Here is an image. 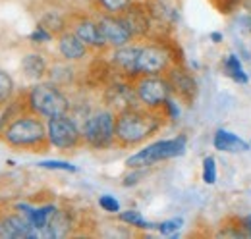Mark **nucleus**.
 <instances>
[{
	"instance_id": "72a5a7b5",
	"label": "nucleus",
	"mask_w": 251,
	"mask_h": 239,
	"mask_svg": "<svg viewBox=\"0 0 251 239\" xmlns=\"http://www.w3.org/2000/svg\"><path fill=\"white\" fill-rule=\"evenodd\" d=\"M147 172V168H131V172L127 174V176H124V179H122V185L124 187H131V185H135V183H139L141 181V176Z\"/></svg>"
},
{
	"instance_id": "f704fd0d",
	"label": "nucleus",
	"mask_w": 251,
	"mask_h": 239,
	"mask_svg": "<svg viewBox=\"0 0 251 239\" xmlns=\"http://www.w3.org/2000/svg\"><path fill=\"white\" fill-rule=\"evenodd\" d=\"M240 222H242V228H244L246 236H248V238H251V214H250V216L240 218Z\"/></svg>"
},
{
	"instance_id": "7c9ffc66",
	"label": "nucleus",
	"mask_w": 251,
	"mask_h": 239,
	"mask_svg": "<svg viewBox=\"0 0 251 239\" xmlns=\"http://www.w3.org/2000/svg\"><path fill=\"white\" fill-rule=\"evenodd\" d=\"M99 207L108 212V214H118L122 207H120V201L114 197V195H100L99 197Z\"/></svg>"
},
{
	"instance_id": "cd10ccee",
	"label": "nucleus",
	"mask_w": 251,
	"mask_h": 239,
	"mask_svg": "<svg viewBox=\"0 0 251 239\" xmlns=\"http://www.w3.org/2000/svg\"><path fill=\"white\" fill-rule=\"evenodd\" d=\"M184 226V218H170V220H164V222H158L157 230L160 236H174L176 232H180Z\"/></svg>"
},
{
	"instance_id": "b1692460",
	"label": "nucleus",
	"mask_w": 251,
	"mask_h": 239,
	"mask_svg": "<svg viewBox=\"0 0 251 239\" xmlns=\"http://www.w3.org/2000/svg\"><path fill=\"white\" fill-rule=\"evenodd\" d=\"M131 2L133 0H91L93 8L99 14H114V16L124 14Z\"/></svg>"
},
{
	"instance_id": "f03ea898",
	"label": "nucleus",
	"mask_w": 251,
	"mask_h": 239,
	"mask_svg": "<svg viewBox=\"0 0 251 239\" xmlns=\"http://www.w3.org/2000/svg\"><path fill=\"white\" fill-rule=\"evenodd\" d=\"M0 141L16 150H27V152L49 150L50 143L47 133V120L29 110L22 112L10 123H6V127L0 131Z\"/></svg>"
},
{
	"instance_id": "aec40b11",
	"label": "nucleus",
	"mask_w": 251,
	"mask_h": 239,
	"mask_svg": "<svg viewBox=\"0 0 251 239\" xmlns=\"http://www.w3.org/2000/svg\"><path fill=\"white\" fill-rule=\"evenodd\" d=\"M222 73L226 77H230L238 85H248L250 83V77H248V73H246V70L242 66V60H240L238 54H234V52L232 54H226L222 58Z\"/></svg>"
},
{
	"instance_id": "6ab92c4d",
	"label": "nucleus",
	"mask_w": 251,
	"mask_h": 239,
	"mask_svg": "<svg viewBox=\"0 0 251 239\" xmlns=\"http://www.w3.org/2000/svg\"><path fill=\"white\" fill-rule=\"evenodd\" d=\"M49 62L41 52H29L22 58V72L31 81H43L49 75Z\"/></svg>"
},
{
	"instance_id": "9d476101",
	"label": "nucleus",
	"mask_w": 251,
	"mask_h": 239,
	"mask_svg": "<svg viewBox=\"0 0 251 239\" xmlns=\"http://www.w3.org/2000/svg\"><path fill=\"white\" fill-rule=\"evenodd\" d=\"M127 24L135 41H149L155 35V22L151 18L149 8L145 6L143 0H133L124 14H120Z\"/></svg>"
},
{
	"instance_id": "2f4dec72",
	"label": "nucleus",
	"mask_w": 251,
	"mask_h": 239,
	"mask_svg": "<svg viewBox=\"0 0 251 239\" xmlns=\"http://www.w3.org/2000/svg\"><path fill=\"white\" fill-rule=\"evenodd\" d=\"M217 238H248V236H246V232H244V228H242V222L236 220L234 226H232V224L224 226L219 234H217Z\"/></svg>"
},
{
	"instance_id": "423d86ee",
	"label": "nucleus",
	"mask_w": 251,
	"mask_h": 239,
	"mask_svg": "<svg viewBox=\"0 0 251 239\" xmlns=\"http://www.w3.org/2000/svg\"><path fill=\"white\" fill-rule=\"evenodd\" d=\"M186 149H188V135H184V133H180L172 139H158L155 143H149L147 147L133 152L131 156H127L126 166L129 170L131 168H151V166H157L158 162L184 156Z\"/></svg>"
},
{
	"instance_id": "4c0bfd02",
	"label": "nucleus",
	"mask_w": 251,
	"mask_h": 239,
	"mask_svg": "<svg viewBox=\"0 0 251 239\" xmlns=\"http://www.w3.org/2000/svg\"><path fill=\"white\" fill-rule=\"evenodd\" d=\"M0 108H2V106H0Z\"/></svg>"
},
{
	"instance_id": "393cba45",
	"label": "nucleus",
	"mask_w": 251,
	"mask_h": 239,
	"mask_svg": "<svg viewBox=\"0 0 251 239\" xmlns=\"http://www.w3.org/2000/svg\"><path fill=\"white\" fill-rule=\"evenodd\" d=\"M39 25H43L45 29H49L54 37H58L62 31H66L70 25H68V18H64L60 14H56V12H49V14H45L43 18H41V22H39Z\"/></svg>"
},
{
	"instance_id": "412c9836",
	"label": "nucleus",
	"mask_w": 251,
	"mask_h": 239,
	"mask_svg": "<svg viewBox=\"0 0 251 239\" xmlns=\"http://www.w3.org/2000/svg\"><path fill=\"white\" fill-rule=\"evenodd\" d=\"M118 220H120L122 224H126V226H129V228H135V230H157V226H158L155 222L145 220L139 210H133V209L120 210V212H118Z\"/></svg>"
},
{
	"instance_id": "4be33fe9",
	"label": "nucleus",
	"mask_w": 251,
	"mask_h": 239,
	"mask_svg": "<svg viewBox=\"0 0 251 239\" xmlns=\"http://www.w3.org/2000/svg\"><path fill=\"white\" fill-rule=\"evenodd\" d=\"M72 62H66V64H54V66H50L49 68V81H52V83H56V85H72L74 83V70H72V66H70Z\"/></svg>"
},
{
	"instance_id": "ddd939ff",
	"label": "nucleus",
	"mask_w": 251,
	"mask_h": 239,
	"mask_svg": "<svg viewBox=\"0 0 251 239\" xmlns=\"http://www.w3.org/2000/svg\"><path fill=\"white\" fill-rule=\"evenodd\" d=\"M0 238L2 239H37L43 234L33 226L27 218H24L18 210L0 212Z\"/></svg>"
},
{
	"instance_id": "9b49d317",
	"label": "nucleus",
	"mask_w": 251,
	"mask_h": 239,
	"mask_svg": "<svg viewBox=\"0 0 251 239\" xmlns=\"http://www.w3.org/2000/svg\"><path fill=\"white\" fill-rule=\"evenodd\" d=\"M97 22H99L100 33H102L108 48H118V47H124V45H129L135 41L122 16L97 12Z\"/></svg>"
},
{
	"instance_id": "a211bd4d",
	"label": "nucleus",
	"mask_w": 251,
	"mask_h": 239,
	"mask_svg": "<svg viewBox=\"0 0 251 239\" xmlns=\"http://www.w3.org/2000/svg\"><path fill=\"white\" fill-rule=\"evenodd\" d=\"M74 222H72V214L66 209H58L54 212V216L50 218V222L47 224V228L43 230V238L60 239L68 238L72 234Z\"/></svg>"
},
{
	"instance_id": "c756f323",
	"label": "nucleus",
	"mask_w": 251,
	"mask_h": 239,
	"mask_svg": "<svg viewBox=\"0 0 251 239\" xmlns=\"http://www.w3.org/2000/svg\"><path fill=\"white\" fill-rule=\"evenodd\" d=\"M160 112L164 114L166 121H178L180 114H182V108H180V104H178V98H176V96H170V98L164 102V106H162Z\"/></svg>"
},
{
	"instance_id": "f8f14e48",
	"label": "nucleus",
	"mask_w": 251,
	"mask_h": 239,
	"mask_svg": "<svg viewBox=\"0 0 251 239\" xmlns=\"http://www.w3.org/2000/svg\"><path fill=\"white\" fill-rule=\"evenodd\" d=\"M102 98H104V104H106L110 110H114V112H120V110H124V108L137 106V104H139L135 89H133V81L124 79V77H120V75H116V79L110 81V83L104 87Z\"/></svg>"
},
{
	"instance_id": "58836bf2",
	"label": "nucleus",
	"mask_w": 251,
	"mask_h": 239,
	"mask_svg": "<svg viewBox=\"0 0 251 239\" xmlns=\"http://www.w3.org/2000/svg\"><path fill=\"white\" fill-rule=\"evenodd\" d=\"M250 143H251V141H250Z\"/></svg>"
},
{
	"instance_id": "0eeeda50",
	"label": "nucleus",
	"mask_w": 251,
	"mask_h": 239,
	"mask_svg": "<svg viewBox=\"0 0 251 239\" xmlns=\"http://www.w3.org/2000/svg\"><path fill=\"white\" fill-rule=\"evenodd\" d=\"M47 133H49L50 147L56 150L68 152V150H75L83 147L81 125L75 121L72 114L47 120Z\"/></svg>"
},
{
	"instance_id": "5701e85b",
	"label": "nucleus",
	"mask_w": 251,
	"mask_h": 239,
	"mask_svg": "<svg viewBox=\"0 0 251 239\" xmlns=\"http://www.w3.org/2000/svg\"><path fill=\"white\" fill-rule=\"evenodd\" d=\"M58 210L56 205H41V207H33V212L29 216V222L43 234V230L47 228V224L50 222V218L54 216V212Z\"/></svg>"
},
{
	"instance_id": "c85d7f7f",
	"label": "nucleus",
	"mask_w": 251,
	"mask_h": 239,
	"mask_svg": "<svg viewBox=\"0 0 251 239\" xmlns=\"http://www.w3.org/2000/svg\"><path fill=\"white\" fill-rule=\"evenodd\" d=\"M37 166L45 168V170H60V172H70V174L77 172V166H74L66 160H41V162H37Z\"/></svg>"
},
{
	"instance_id": "f257e3e1",
	"label": "nucleus",
	"mask_w": 251,
	"mask_h": 239,
	"mask_svg": "<svg viewBox=\"0 0 251 239\" xmlns=\"http://www.w3.org/2000/svg\"><path fill=\"white\" fill-rule=\"evenodd\" d=\"M166 118L160 110H149L141 104L116 112V147L135 149L145 145L164 127Z\"/></svg>"
},
{
	"instance_id": "dca6fc26",
	"label": "nucleus",
	"mask_w": 251,
	"mask_h": 239,
	"mask_svg": "<svg viewBox=\"0 0 251 239\" xmlns=\"http://www.w3.org/2000/svg\"><path fill=\"white\" fill-rule=\"evenodd\" d=\"M56 48H58L60 58L64 62H72V64L74 62H83L89 56V52H91V48L70 27L56 37Z\"/></svg>"
},
{
	"instance_id": "c9c22d12",
	"label": "nucleus",
	"mask_w": 251,
	"mask_h": 239,
	"mask_svg": "<svg viewBox=\"0 0 251 239\" xmlns=\"http://www.w3.org/2000/svg\"><path fill=\"white\" fill-rule=\"evenodd\" d=\"M209 39H211L215 45H220V43H222V39H224V35H222L220 31H213V33L209 35Z\"/></svg>"
},
{
	"instance_id": "e433bc0d",
	"label": "nucleus",
	"mask_w": 251,
	"mask_h": 239,
	"mask_svg": "<svg viewBox=\"0 0 251 239\" xmlns=\"http://www.w3.org/2000/svg\"><path fill=\"white\" fill-rule=\"evenodd\" d=\"M228 4H238V2H242V0H226Z\"/></svg>"
},
{
	"instance_id": "7ed1b4c3",
	"label": "nucleus",
	"mask_w": 251,
	"mask_h": 239,
	"mask_svg": "<svg viewBox=\"0 0 251 239\" xmlns=\"http://www.w3.org/2000/svg\"><path fill=\"white\" fill-rule=\"evenodd\" d=\"M25 104L29 112L45 120L72 112L70 96L52 81H35V85L25 91Z\"/></svg>"
},
{
	"instance_id": "473e14b6",
	"label": "nucleus",
	"mask_w": 251,
	"mask_h": 239,
	"mask_svg": "<svg viewBox=\"0 0 251 239\" xmlns=\"http://www.w3.org/2000/svg\"><path fill=\"white\" fill-rule=\"evenodd\" d=\"M52 39H54V35L49 29H45L43 25H39V24H37V27H35L33 33L29 35V41H31V43H37V45H45V43H49V41H52Z\"/></svg>"
},
{
	"instance_id": "6e6552de",
	"label": "nucleus",
	"mask_w": 251,
	"mask_h": 239,
	"mask_svg": "<svg viewBox=\"0 0 251 239\" xmlns=\"http://www.w3.org/2000/svg\"><path fill=\"white\" fill-rule=\"evenodd\" d=\"M133 89L139 104L149 110H162L164 102L174 96L166 75H139L133 79Z\"/></svg>"
},
{
	"instance_id": "20e7f679",
	"label": "nucleus",
	"mask_w": 251,
	"mask_h": 239,
	"mask_svg": "<svg viewBox=\"0 0 251 239\" xmlns=\"http://www.w3.org/2000/svg\"><path fill=\"white\" fill-rule=\"evenodd\" d=\"M174 64H182V54L178 56V48L168 37L141 41V50L137 58V77L164 75Z\"/></svg>"
},
{
	"instance_id": "4468645a",
	"label": "nucleus",
	"mask_w": 251,
	"mask_h": 239,
	"mask_svg": "<svg viewBox=\"0 0 251 239\" xmlns=\"http://www.w3.org/2000/svg\"><path fill=\"white\" fill-rule=\"evenodd\" d=\"M141 50V41H133L129 45L112 48V54L108 58V64L112 66V72L124 79L133 81L137 77V58Z\"/></svg>"
},
{
	"instance_id": "a878e982",
	"label": "nucleus",
	"mask_w": 251,
	"mask_h": 239,
	"mask_svg": "<svg viewBox=\"0 0 251 239\" xmlns=\"http://www.w3.org/2000/svg\"><path fill=\"white\" fill-rule=\"evenodd\" d=\"M16 96V83H14V77L4 72L0 68V106H4L6 102H10L12 98Z\"/></svg>"
},
{
	"instance_id": "39448f33",
	"label": "nucleus",
	"mask_w": 251,
	"mask_h": 239,
	"mask_svg": "<svg viewBox=\"0 0 251 239\" xmlns=\"http://www.w3.org/2000/svg\"><path fill=\"white\" fill-rule=\"evenodd\" d=\"M81 135L83 145L93 150L116 147V112L108 106L89 112L81 123Z\"/></svg>"
},
{
	"instance_id": "1a4fd4ad",
	"label": "nucleus",
	"mask_w": 251,
	"mask_h": 239,
	"mask_svg": "<svg viewBox=\"0 0 251 239\" xmlns=\"http://www.w3.org/2000/svg\"><path fill=\"white\" fill-rule=\"evenodd\" d=\"M68 25L91 48V52L102 54V52L108 50V45H106V41H104V37L100 33L97 18L87 16V14H72L68 18Z\"/></svg>"
},
{
	"instance_id": "f3484780",
	"label": "nucleus",
	"mask_w": 251,
	"mask_h": 239,
	"mask_svg": "<svg viewBox=\"0 0 251 239\" xmlns=\"http://www.w3.org/2000/svg\"><path fill=\"white\" fill-rule=\"evenodd\" d=\"M213 147L220 150V152H246V150L251 149V143L250 141H244L236 133L220 127L213 135Z\"/></svg>"
},
{
	"instance_id": "bb28decb",
	"label": "nucleus",
	"mask_w": 251,
	"mask_h": 239,
	"mask_svg": "<svg viewBox=\"0 0 251 239\" xmlns=\"http://www.w3.org/2000/svg\"><path fill=\"white\" fill-rule=\"evenodd\" d=\"M201 179L207 185H215L219 179V170H217V160L215 156H205L203 158V170H201Z\"/></svg>"
},
{
	"instance_id": "2eb2a0df",
	"label": "nucleus",
	"mask_w": 251,
	"mask_h": 239,
	"mask_svg": "<svg viewBox=\"0 0 251 239\" xmlns=\"http://www.w3.org/2000/svg\"><path fill=\"white\" fill-rule=\"evenodd\" d=\"M164 75L168 77V81L172 85L174 96L180 102H184L186 106H191L195 102V98H197V81H195V77L182 64H174Z\"/></svg>"
}]
</instances>
